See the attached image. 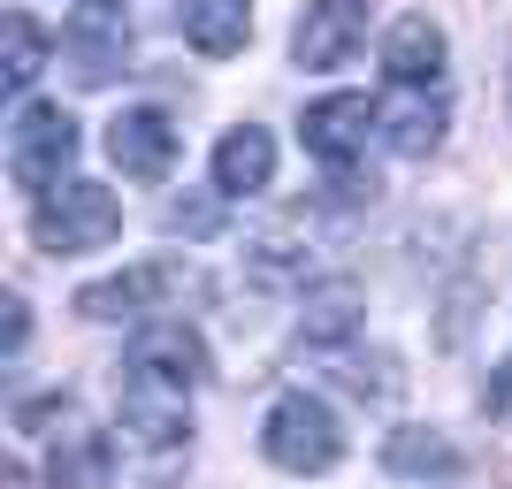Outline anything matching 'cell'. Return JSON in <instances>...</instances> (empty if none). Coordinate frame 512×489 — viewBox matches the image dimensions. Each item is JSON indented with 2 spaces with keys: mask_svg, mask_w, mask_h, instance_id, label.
<instances>
[{
  "mask_svg": "<svg viewBox=\"0 0 512 489\" xmlns=\"http://www.w3.org/2000/svg\"><path fill=\"white\" fill-rule=\"evenodd\" d=\"M115 459H123V489H176V474H184V459H192V398L123 383Z\"/></svg>",
  "mask_w": 512,
  "mask_h": 489,
  "instance_id": "6da1fadb",
  "label": "cell"
},
{
  "mask_svg": "<svg viewBox=\"0 0 512 489\" xmlns=\"http://www.w3.org/2000/svg\"><path fill=\"white\" fill-rule=\"evenodd\" d=\"M31 237H39V253H54V260L107 253V245L123 237V199L107 192V184H92V176H69V184L31 199Z\"/></svg>",
  "mask_w": 512,
  "mask_h": 489,
  "instance_id": "7a4b0ae2",
  "label": "cell"
},
{
  "mask_svg": "<svg viewBox=\"0 0 512 489\" xmlns=\"http://www.w3.org/2000/svg\"><path fill=\"white\" fill-rule=\"evenodd\" d=\"M199 291V276L184 260H146V268H123L107 283H85L77 291V314L85 321H176V306Z\"/></svg>",
  "mask_w": 512,
  "mask_h": 489,
  "instance_id": "3957f363",
  "label": "cell"
},
{
  "mask_svg": "<svg viewBox=\"0 0 512 489\" xmlns=\"http://www.w3.org/2000/svg\"><path fill=\"white\" fill-rule=\"evenodd\" d=\"M260 451H268L283 474H329L344 459V428L321 398L283 390V398L268 405V421H260Z\"/></svg>",
  "mask_w": 512,
  "mask_h": 489,
  "instance_id": "277c9868",
  "label": "cell"
},
{
  "mask_svg": "<svg viewBox=\"0 0 512 489\" xmlns=\"http://www.w3.org/2000/svg\"><path fill=\"white\" fill-rule=\"evenodd\" d=\"M85 146V130L69 107H46V100H23L16 123H8V176H16L23 192H54L69 184V161Z\"/></svg>",
  "mask_w": 512,
  "mask_h": 489,
  "instance_id": "5b68a950",
  "label": "cell"
},
{
  "mask_svg": "<svg viewBox=\"0 0 512 489\" xmlns=\"http://www.w3.org/2000/svg\"><path fill=\"white\" fill-rule=\"evenodd\" d=\"M62 62L85 92L115 85L130 69V0H77L62 23Z\"/></svg>",
  "mask_w": 512,
  "mask_h": 489,
  "instance_id": "8992f818",
  "label": "cell"
},
{
  "mask_svg": "<svg viewBox=\"0 0 512 489\" xmlns=\"http://www.w3.org/2000/svg\"><path fill=\"white\" fill-rule=\"evenodd\" d=\"M367 138H383V107L367 92H329L299 115V146L337 176H352V161H367Z\"/></svg>",
  "mask_w": 512,
  "mask_h": 489,
  "instance_id": "52a82bcc",
  "label": "cell"
},
{
  "mask_svg": "<svg viewBox=\"0 0 512 489\" xmlns=\"http://www.w3.org/2000/svg\"><path fill=\"white\" fill-rule=\"evenodd\" d=\"M367 46V0H306V16L291 23V62L329 77V69H352Z\"/></svg>",
  "mask_w": 512,
  "mask_h": 489,
  "instance_id": "ba28073f",
  "label": "cell"
},
{
  "mask_svg": "<svg viewBox=\"0 0 512 489\" xmlns=\"http://www.w3.org/2000/svg\"><path fill=\"white\" fill-rule=\"evenodd\" d=\"M199 375H207V344L184 329V321H153L130 337V360H123V383H146V390H176L192 398Z\"/></svg>",
  "mask_w": 512,
  "mask_h": 489,
  "instance_id": "9c48e42d",
  "label": "cell"
},
{
  "mask_svg": "<svg viewBox=\"0 0 512 489\" xmlns=\"http://www.w3.org/2000/svg\"><path fill=\"white\" fill-rule=\"evenodd\" d=\"M107 153H115V169L138 176V184H161L176 169V123L161 107H123L115 123H107Z\"/></svg>",
  "mask_w": 512,
  "mask_h": 489,
  "instance_id": "30bf717a",
  "label": "cell"
},
{
  "mask_svg": "<svg viewBox=\"0 0 512 489\" xmlns=\"http://www.w3.org/2000/svg\"><path fill=\"white\" fill-rule=\"evenodd\" d=\"M444 123H451L444 85H390V100H383V138H390V153L428 161V153L444 146Z\"/></svg>",
  "mask_w": 512,
  "mask_h": 489,
  "instance_id": "8fae6325",
  "label": "cell"
},
{
  "mask_svg": "<svg viewBox=\"0 0 512 489\" xmlns=\"http://www.w3.org/2000/svg\"><path fill=\"white\" fill-rule=\"evenodd\" d=\"M444 23L436 16H398L383 31V69H390V85H444Z\"/></svg>",
  "mask_w": 512,
  "mask_h": 489,
  "instance_id": "7c38bea8",
  "label": "cell"
},
{
  "mask_svg": "<svg viewBox=\"0 0 512 489\" xmlns=\"http://www.w3.org/2000/svg\"><path fill=\"white\" fill-rule=\"evenodd\" d=\"M276 184V138L260 123H237L222 130V146H214V192L222 199H253Z\"/></svg>",
  "mask_w": 512,
  "mask_h": 489,
  "instance_id": "4fadbf2b",
  "label": "cell"
},
{
  "mask_svg": "<svg viewBox=\"0 0 512 489\" xmlns=\"http://www.w3.org/2000/svg\"><path fill=\"white\" fill-rule=\"evenodd\" d=\"M184 39L207 62H230L253 39V0H184Z\"/></svg>",
  "mask_w": 512,
  "mask_h": 489,
  "instance_id": "5bb4252c",
  "label": "cell"
},
{
  "mask_svg": "<svg viewBox=\"0 0 512 489\" xmlns=\"http://www.w3.org/2000/svg\"><path fill=\"white\" fill-rule=\"evenodd\" d=\"M383 467H390V474H406V482H451L467 459H459V444H451L444 428H390Z\"/></svg>",
  "mask_w": 512,
  "mask_h": 489,
  "instance_id": "9a60e30c",
  "label": "cell"
},
{
  "mask_svg": "<svg viewBox=\"0 0 512 489\" xmlns=\"http://www.w3.org/2000/svg\"><path fill=\"white\" fill-rule=\"evenodd\" d=\"M360 291L352 283H321V291H306V344L314 352H344V344L360 337Z\"/></svg>",
  "mask_w": 512,
  "mask_h": 489,
  "instance_id": "2e32d148",
  "label": "cell"
},
{
  "mask_svg": "<svg viewBox=\"0 0 512 489\" xmlns=\"http://www.w3.org/2000/svg\"><path fill=\"white\" fill-rule=\"evenodd\" d=\"M107 451H115V444H100L85 421L62 428V436H54V489H115V474H107Z\"/></svg>",
  "mask_w": 512,
  "mask_h": 489,
  "instance_id": "e0dca14e",
  "label": "cell"
},
{
  "mask_svg": "<svg viewBox=\"0 0 512 489\" xmlns=\"http://www.w3.org/2000/svg\"><path fill=\"white\" fill-rule=\"evenodd\" d=\"M329 375H337L344 390H352V398H375V405H390L398 398V390H406V375H398V360H390V352H360V344H344V352H329Z\"/></svg>",
  "mask_w": 512,
  "mask_h": 489,
  "instance_id": "ac0fdd59",
  "label": "cell"
},
{
  "mask_svg": "<svg viewBox=\"0 0 512 489\" xmlns=\"http://www.w3.org/2000/svg\"><path fill=\"white\" fill-rule=\"evenodd\" d=\"M0 39H8V62H0V85H8V92L23 100V92L39 85V69H46V31H39L31 16H8V31H0Z\"/></svg>",
  "mask_w": 512,
  "mask_h": 489,
  "instance_id": "d6986e66",
  "label": "cell"
},
{
  "mask_svg": "<svg viewBox=\"0 0 512 489\" xmlns=\"http://www.w3.org/2000/svg\"><path fill=\"white\" fill-rule=\"evenodd\" d=\"M23 337H31V314H23V298H8V352H23Z\"/></svg>",
  "mask_w": 512,
  "mask_h": 489,
  "instance_id": "ffe728a7",
  "label": "cell"
}]
</instances>
